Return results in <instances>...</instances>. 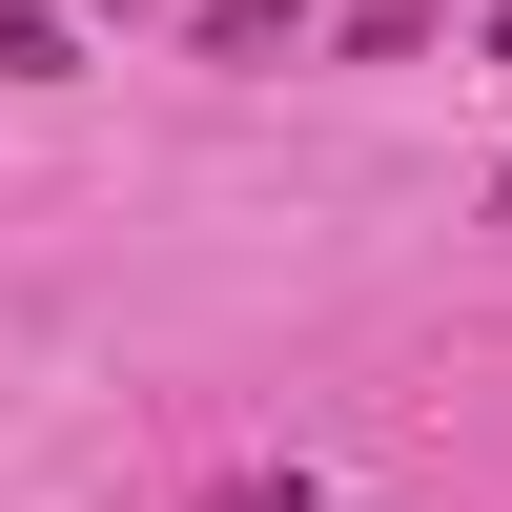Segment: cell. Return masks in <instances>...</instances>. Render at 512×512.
Returning a JSON list of instances; mask_svg holds the SVG:
<instances>
[{"mask_svg": "<svg viewBox=\"0 0 512 512\" xmlns=\"http://www.w3.org/2000/svg\"><path fill=\"white\" fill-rule=\"evenodd\" d=\"M492 62H512V0H492Z\"/></svg>", "mask_w": 512, "mask_h": 512, "instance_id": "1", "label": "cell"}]
</instances>
